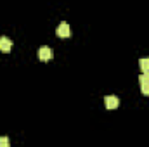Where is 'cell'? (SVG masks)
Returning <instances> with one entry per match:
<instances>
[{
  "label": "cell",
  "instance_id": "obj_1",
  "mask_svg": "<svg viewBox=\"0 0 149 147\" xmlns=\"http://www.w3.org/2000/svg\"><path fill=\"white\" fill-rule=\"evenodd\" d=\"M139 83H141V92L144 95H149V73H142L139 76Z\"/></svg>",
  "mask_w": 149,
  "mask_h": 147
},
{
  "label": "cell",
  "instance_id": "obj_2",
  "mask_svg": "<svg viewBox=\"0 0 149 147\" xmlns=\"http://www.w3.org/2000/svg\"><path fill=\"white\" fill-rule=\"evenodd\" d=\"M56 33H57V37L61 38H68L71 35V30H70V24L68 23H61L59 26H57V30H56Z\"/></svg>",
  "mask_w": 149,
  "mask_h": 147
},
{
  "label": "cell",
  "instance_id": "obj_3",
  "mask_svg": "<svg viewBox=\"0 0 149 147\" xmlns=\"http://www.w3.org/2000/svg\"><path fill=\"white\" fill-rule=\"evenodd\" d=\"M38 57H40V61H50V59H52V50H50V47H40V49H38Z\"/></svg>",
  "mask_w": 149,
  "mask_h": 147
},
{
  "label": "cell",
  "instance_id": "obj_4",
  "mask_svg": "<svg viewBox=\"0 0 149 147\" xmlns=\"http://www.w3.org/2000/svg\"><path fill=\"white\" fill-rule=\"evenodd\" d=\"M104 104H106L108 109H116V107L120 106V99H118L116 95H108V97L104 99Z\"/></svg>",
  "mask_w": 149,
  "mask_h": 147
},
{
  "label": "cell",
  "instance_id": "obj_5",
  "mask_svg": "<svg viewBox=\"0 0 149 147\" xmlns=\"http://www.w3.org/2000/svg\"><path fill=\"white\" fill-rule=\"evenodd\" d=\"M10 49H12V42H10V38L0 37V50H2V52H10Z\"/></svg>",
  "mask_w": 149,
  "mask_h": 147
},
{
  "label": "cell",
  "instance_id": "obj_6",
  "mask_svg": "<svg viewBox=\"0 0 149 147\" xmlns=\"http://www.w3.org/2000/svg\"><path fill=\"white\" fill-rule=\"evenodd\" d=\"M139 66H141L142 73H149V59H141L139 61Z\"/></svg>",
  "mask_w": 149,
  "mask_h": 147
},
{
  "label": "cell",
  "instance_id": "obj_7",
  "mask_svg": "<svg viewBox=\"0 0 149 147\" xmlns=\"http://www.w3.org/2000/svg\"><path fill=\"white\" fill-rule=\"evenodd\" d=\"M0 147H10V142L7 137H0Z\"/></svg>",
  "mask_w": 149,
  "mask_h": 147
}]
</instances>
